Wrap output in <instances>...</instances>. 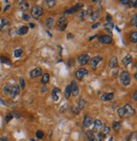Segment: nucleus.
I'll use <instances>...</instances> for the list:
<instances>
[{
    "mask_svg": "<svg viewBox=\"0 0 137 141\" xmlns=\"http://www.w3.org/2000/svg\"><path fill=\"white\" fill-rule=\"evenodd\" d=\"M117 113L120 117H132L135 114V109L129 104H126L123 107L118 109Z\"/></svg>",
    "mask_w": 137,
    "mask_h": 141,
    "instance_id": "f257e3e1",
    "label": "nucleus"
},
{
    "mask_svg": "<svg viewBox=\"0 0 137 141\" xmlns=\"http://www.w3.org/2000/svg\"><path fill=\"white\" fill-rule=\"evenodd\" d=\"M119 80L123 85H124V86L129 85V84H130V82H131V77H130V75H129V72H127V71L121 72L120 75H119Z\"/></svg>",
    "mask_w": 137,
    "mask_h": 141,
    "instance_id": "f03ea898",
    "label": "nucleus"
},
{
    "mask_svg": "<svg viewBox=\"0 0 137 141\" xmlns=\"http://www.w3.org/2000/svg\"><path fill=\"white\" fill-rule=\"evenodd\" d=\"M43 15V8L39 5H34L31 8V16L36 20L40 18Z\"/></svg>",
    "mask_w": 137,
    "mask_h": 141,
    "instance_id": "7ed1b4c3",
    "label": "nucleus"
},
{
    "mask_svg": "<svg viewBox=\"0 0 137 141\" xmlns=\"http://www.w3.org/2000/svg\"><path fill=\"white\" fill-rule=\"evenodd\" d=\"M82 7H83V3H76V4L74 5V7H72V8H68V9L65 10V11H64V15H71V14L75 13V12L79 11V9H81Z\"/></svg>",
    "mask_w": 137,
    "mask_h": 141,
    "instance_id": "20e7f679",
    "label": "nucleus"
},
{
    "mask_svg": "<svg viewBox=\"0 0 137 141\" xmlns=\"http://www.w3.org/2000/svg\"><path fill=\"white\" fill-rule=\"evenodd\" d=\"M78 63L81 66H84L86 65L89 61H90V56L88 54H81L78 57Z\"/></svg>",
    "mask_w": 137,
    "mask_h": 141,
    "instance_id": "39448f33",
    "label": "nucleus"
},
{
    "mask_svg": "<svg viewBox=\"0 0 137 141\" xmlns=\"http://www.w3.org/2000/svg\"><path fill=\"white\" fill-rule=\"evenodd\" d=\"M87 75H88V70L82 68H80V69L77 70V72L75 73V77L78 80H82V79Z\"/></svg>",
    "mask_w": 137,
    "mask_h": 141,
    "instance_id": "423d86ee",
    "label": "nucleus"
},
{
    "mask_svg": "<svg viewBox=\"0 0 137 141\" xmlns=\"http://www.w3.org/2000/svg\"><path fill=\"white\" fill-rule=\"evenodd\" d=\"M102 60V57H100V56H96V57L92 58V59L91 60V67L92 68H97V65L100 63V62Z\"/></svg>",
    "mask_w": 137,
    "mask_h": 141,
    "instance_id": "0eeeda50",
    "label": "nucleus"
},
{
    "mask_svg": "<svg viewBox=\"0 0 137 141\" xmlns=\"http://www.w3.org/2000/svg\"><path fill=\"white\" fill-rule=\"evenodd\" d=\"M70 88H71V94H73V96H78V94H79V86H78L77 83L75 81L73 80L71 82Z\"/></svg>",
    "mask_w": 137,
    "mask_h": 141,
    "instance_id": "6e6552de",
    "label": "nucleus"
},
{
    "mask_svg": "<svg viewBox=\"0 0 137 141\" xmlns=\"http://www.w3.org/2000/svg\"><path fill=\"white\" fill-rule=\"evenodd\" d=\"M92 122H93V117L90 115H86L85 116L84 119H83L82 124L85 128H88V127H90L92 124Z\"/></svg>",
    "mask_w": 137,
    "mask_h": 141,
    "instance_id": "1a4fd4ad",
    "label": "nucleus"
},
{
    "mask_svg": "<svg viewBox=\"0 0 137 141\" xmlns=\"http://www.w3.org/2000/svg\"><path fill=\"white\" fill-rule=\"evenodd\" d=\"M98 41L101 42L102 44H110L112 42V37L110 36H108V35H104V36H101L98 37Z\"/></svg>",
    "mask_w": 137,
    "mask_h": 141,
    "instance_id": "9d476101",
    "label": "nucleus"
},
{
    "mask_svg": "<svg viewBox=\"0 0 137 141\" xmlns=\"http://www.w3.org/2000/svg\"><path fill=\"white\" fill-rule=\"evenodd\" d=\"M42 75V69L41 68H36L33 70H31L30 73V76L31 78H37Z\"/></svg>",
    "mask_w": 137,
    "mask_h": 141,
    "instance_id": "9b49d317",
    "label": "nucleus"
},
{
    "mask_svg": "<svg viewBox=\"0 0 137 141\" xmlns=\"http://www.w3.org/2000/svg\"><path fill=\"white\" fill-rule=\"evenodd\" d=\"M19 93V85L15 84V85H13L10 90V92H9V95L12 98H15V96H18Z\"/></svg>",
    "mask_w": 137,
    "mask_h": 141,
    "instance_id": "f8f14e48",
    "label": "nucleus"
},
{
    "mask_svg": "<svg viewBox=\"0 0 137 141\" xmlns=\"http://www.w3.org/2000/svg\"><path fill=\"white\" fill-rule=\"evenodd\" d=\"M113 98H114V94L113 93H105V94L102 95V96H101V100L103 101H111Z\"/></svg>",
    "mask_w": 137,
    "mask_h": 141,
    "instance_id": "ddd939ff",
    "label": "nucleus"
},
{
    "mask_svg": "<svg viewBox=\"0 0 137 141\" xmlns=\"http://www.w3.org/2000/svg\"><path fill=\"white\" fill-rule=\"evenodd\" d=\"M132 63V57H131L129 54H126L124 56V58L122 59V63L124 67H127L128 65H129Z\"/></svg>",
    "mask_w": 137,
    "mask_h": 141,
    "instance_id": "4468645a",
    "label": "nucleus"
},
{
    "mask_svg": "<svg viewBox=\"0 0 137 141\" xmlns=\"http://www.w3.org/2000/svg\"><path fill=\"white\" fill-rule=\"evenodd\" d=\"M61 93V91H60L58 88H54V89L52 91V97H53V101H58L59 97H58V95Z\"/></svg>",
    "mask_w": 137,
    "mask_h": 141,
    "instance_id": "2eb2a0df",
    "label": "nucleus"
},
{
    "mask_svg": "<svg viewBox=\"0 0 137 141\" xmlns=\"http://www.w3.org/2000/svg\"><path fill=\"white\" fill-rule=\"evenodd\" d=\"M118 65H119V62H118V58H117L116 57H113L110 58L109 63H108V66H109V68H117Z\"/></svg>",
    "mask_w": 137,
    "mask_h": 141,
    "instance_id": "dca6fc26",
    "label": "nucleus"
},
{
    "mask_svg": "<svg viewBox=\"0 0 137 141\" xmlns=\"http://www.w3.org/2000/svg\"><path fill=\"white\" fill-rule=\"evenodd\" d=\"M99 17H100V11H99V9L93 10L90 15V19H91V20H92V21L97 20Z\"/></svg>",
    "mask_w": 137,
    "mask_h": 141,
    "instance_id": "f3484780",
    "label": "nucleus"
},
{
    "mask_svg": "<svg viewBox=\"0 0 137 141\" xmlns=\"http://www.w3.org/2000/svg\"><path fill=\"white\" fill-rule=\"evenodd\" d=\"M28 31H29V28L27 26H21L20 28H19L16 31V33L18 35L23 36V35H26L28 32Z\"/></svg>",
    "mask_w": 137,
    "mask_h": 141,
    "instance_id": "a211bd4d",
    "label": "nucleus"
},
{
    "mask_svg": "<svg viewBox=\"0 0 137 141\" xmlns=\"http://www.w3.org/2000/svg\"><path fill=\"white\" fill-rule=\"evenodd\" d=\"M102 123L101 120H96L94 122V125H93V131L94 132H97L99 131V129H100L101 128H102Z\"/></svg>",
    "mask_w": 137,
    "mask_h": 141,
    "instance_id": "6ab92c4d",
    "label": "nucleus"
},
{
    "mask_svg": "<svg viewBox=\"0 0 137 141\" xmlns=\"http://www.w3.org/2000/svg\"><path fill=\"white\" fill-rule=\"evenodd\" d=\"M66 24H67V17L66 16H62L58 19V25L59 26V27H61V26L64 25H66Z\"/></svg>",
    "mask_w": 137,
    "mask_h": 141,
    "instance_id": "aec40b11",
    "label": "nucleus"
},
{
    "mask_svg": "<svg viewBox=\"0 0 137 141\" xmlns=\"http://www.w3.org/2000/svg\"><path fill=\"white\" fill-rule=\"evenodd\" d=\"M88 15V13H87L86 10H84V9H81L79 11V15H78V17H79L81 20H85V19L87 17Z\"/></svg>",
    "mask_w": 137,
    "mask_h": 141,
    "instance_id": "412c9836",
    "label": "nucleus"
},
{
    "mask_svg": "<svg viewBox=\"0 0 137 141\" xmlns=\"http://www.w3.org/2000/svg\"><path fill=\"white\" fill-rule=\"evenodd\" d=\"M19 5L21 7V9L22 10H27L29 8V3L26 1H19Z\"/></svg>",
    "mask_w": 137,
    "mask_h": 141,
    "instance_id": "4be33fe9",
    "label": "nucleus"
},
{
    "mask_svg": "<svg viewBox=\"0 0 137 141\" xmlns=\"http://www.w3.org/2000/svg\"><path fill=\"white\" fill-rule=\"evenodd\" d=\"M129 41L132 43H136L137 42V32L134 31V32L131 33L130 36H129Z\"/></svg>",
    "mask_w": 137,
    "mask_h": 141,
    "instance_id": "5701e85b",
    "label": "nucleus"
},
{
    "mask_svg": "<svg viewBox=\"0 0 137 141\" xmlns=\"http://www.w3.org/2000/svg\"><path fill=\"white\" fill-rule=\"evenodd\" d=\"M70 95H71V88H70V84H69V85H67L66 88H65V91H64L65 98H66V99H69Z\"/></svg>",
    "mask_w": 137,
    "mask_h": 141,
    "instance_id": "b1692460",
    "label": "nucleus"
},
{
    "mask_svg": "<svg viewBox=\"0 0 137 141\" xmlns=\"http://www.w3.org/2000/svg\"><path fill=\"white\" fill-rule=\"evenodd\" d=\"M11 88H12V85H11V84H9V83H7V84L4 85V87H3V93H4L5 95L9 94Z\"/></svg>",
    "mask_w": 137,
    "mask_h": 141,
    "instance_id": "393cba45",
    "label": "nucleus"
},
{
    "mask_svg": "<svg viewBox=\"0 0 137 141\" xmlns=\"http://www.w3.org/2000/svg\"><path fill=\"white\" fill-rule=\"evenodd\" d=\"M86 101L81 98V99H80L79 101H78V108L79 109H84L85 107H86Z\"/></svg>",
    "mask_w": 137,
    "mask_h": 141,
    "instance_id": "a878e982",
    "label": "nucleus"
},
{
    "mask_svg": "<svg viewBox=\"0 0 137 141\" xmlns=\"http://www.w3.org/2000/svg\"><path fill=\"white\" fill-rule=\"evenodd\" d=\"M87 137H88V141H97V139H96L95 135L93 134L91 131H88L86 133Z\"/></svg>",
    "mask_w": 137,
    "mask_h": 141,
    "instance_id": "bb28decb",
    "label": "nucleus"
},
{
    "mask_svg": "<svg viewBox=\"0 0 137 141\" xmlns=\"http://www.w3.org/2000/svg\"><path fill=\"white\" fill-rule=\"evenodd\" d=\"M113 129L115 130V131H118L119 130V128H121V123L120 122H118V121H115L113 123Z\"/></svg>",
    "mask_w": 137,
    "mask_h": 141,
    "instance_id": "cd10ccee",
    "label": "nucleus"
},
{
    "mask_svg": "<svg viewBox=\"0 0 137 141\" xmlns=\"http://www.w3.org/2000/svg\"><path fill=\"white\" fill-rule=\"evenodd\" d=\"M0 61H1L2 63H4V64H7V65L11 64V62H10L9 59L7 57H4V56H2V57L0 58Z\"/></svg>",
    "mask_w": 137,
    "mask_h": 141,
    "instance_id": "c85d7f7f",
    "label": "nucleus"
},
{
    "mask_svg": "<svg viewBox=\"0 0 137 141\" xmlns=\"http://www.w3.org/2000/svg\"><path fill=\"white\" fill-rule=\"evenodd\" d=\"M49 79H50V77H49V74H45V75H43V77L42 78V83L43 84H46L47 83H48L49 81Z\"/></svg>",
    "mask_w": 137,
    "mask_h": 141,
    "instance_id": "c756f323",
    "label": "nucleus"
},
{
    "mask_svg": "<svg viewBox=\"0 0 137 141\" xmlns=\"http://www.w3.org/2000/svg\"><path fill=\"white\" fill-rule=\"evenodd\" d=\"M9 20L7 19H2L1 20V25H0V30H3L5 26L9 25Z\"/></svg>",
    "mask_w": 137,
    "mask_h": 141,
    "instance_id": "7c9ffc66",
    "label": "nucleus"
},
{
    "mask_svg": "<svg viewBox=\"0 0 137 141\" xmlns=\"http://www.w3.org/2000/svg\"><path fill=\"white\" fill-rule=\"evenodd\" d=\"M22 53H23V50L21 48H19V49H16V50H15L14 55H15V58H19Z\"/></svg>",
    "mask_w": 137,
    "mask_h": 141,
    "instance_id": "2f4dec72",
    "label": "nucleus"
},
{
    "mask_svg": "<svg viewBox=\"0 0 137 141\" xmlns=\"http://www.w3.org/2000/svg\"><path fill=\"white\" fill-rule=\"evenodd\" d=\"M105 137H106V135L103 134L102 133H98L97 135V141H103L105 140Z\"/></svg>",
    "mask_w": 137,
    "mask_h": 141,
    "instance_id": "473e14b6",
    "label": "nucleus"
},
{
    "mask_svg": "<svg viewBox=\"0 0 137 141\" xmlns=\"http://www.w3.org/2000/svg\"><path fill=\"white\" fill-rule=\"evenodd\" d=\"M53 22H54V20L53 18H48L47 20H46V25L47 27H52L53 25Z\"/></svg>",
    "mask_w": 137,
    "mask_h": 141,
    "instance_id": "72a5a7b5",
    "label": "nucleus"
},
{
    "mask_svg": "<svg viewBox=\"0 0 137 141\" xmlns=\"http://www.w3.org/2000/svg\"><path fill=\"white\" fill-rule=\"evenodd\" d=\"M102 133H103V134H105V135H107V134H108V133H110V128L108 126H104L102 128Z\"/></svg>",
    "mask_w": 137,
    "mask_h": 141,
    "instance_id": "f704fd0d",
    "label": "nucleus"
},
{
    "mask_svg": "<svg viewBox=\"0 0 137 141\" xmlns=\"http://www.w3.org/2000/svg\"><path fill=\"white\" fill-rule=\"evenodd\" d=\"M46 3H47V7H48L49 8H51L55 5V1L54 0H47V1H46Z\"/></svg>",
    "mask_w": 137,
    "mask_h": 141,
    "instance_id": "c9c22d12",
    "label": "nucleus"
},
{
    "mask_svg": "<svg viewBox=\"0 0 137 141\" xmlns=\"http://www.w3.org/2000/svg\"><path fill=\"white\" fill-rule=\"evenodd\" d=\"M36 136H37V138H38V139H42L43 138V136H44V133L42 131V130H37V133H36Z\"/></svg>",
    "mask_w": 137,
    "mask_h": 141,
    "instance_id": "e433bc0d",
    "label": "nucleus"
},
{
    "mask_svg": "<svg viewBox=\"0 0 137 141\" xmlns=\"http://www.w3.org/2000/svg\"><path fill=\"white\" fill-rule=\"evenodd\" d=\"M131 23H132V25L135 26V27H137V15H133L132 17V21H131Z\"/></svg>",
    "mask_w": 137,
    "mask_h": 141,
    "instance_id": "4c0bfd02",
    "label": "nucleus"
},
{
    "mask_svg": "<svg viewBox=\"0 0 137 141\" xmlns=\"http://www.w3.org/2000/svg\"><path fill=\"white\" fill-rule=\"evenodd\" d=\"M105 29H108V30H113V23H112V22H108V23H107L106 25H105Z\"/></svg>",
    "mask_w": 137,
    "mask_h": 141,
    "instance_id": "58836bf2",
    "label": "nucleus"
},
{
    "mask_svg": "<svg viewBox=\"0 0 137 141\" xmlns=\"http://www.w3.org/2000/svg\"><path fill=\"white\" fill-rule=\"evenodd\" d=\"M67 109H68V105L67 104H64L63 106H62L61 107H60V112H66L67 111Z\"/></svg>",
    "mask_w": 137,
    "mask_h": 141,
    "instance_id": "ea45409f",
    "label": "nucleus"
},
{
    "mask_svg": "<svg viewBox=\"0 0 137 141\" xmlns=\"http://www.w3.org/2000/svg\"><path fill=\"white\" fill-rule=\"evenodd\" d=\"M19 83H20L21 88H22V89H25V87H26V82H25V80L23 77H20V78H19Z\"/></svg>",
    "mask_w": 137,
    "mask_h": 141,
    "instance_id": "a19ab883",
    "label": "nucleus"
},
{
    "mask_svg": "<svg viewBox=\"0 0 137 141\" xmlns=\"http://www.w3.org/2000/svg\"><path fill=\"white\" fill-rule=\"evenodd\" d=\"M12 118H13V115L10 114V113H9V114H7L6 117H5V121H6L7 123H9V121L12 120Z\"/></svg>",
    "mask_w": 137,
    "mask_h": 141,
    "instance_id": "79ce46f5",
    "label": "nucleus"
},
{
    "mask_svg": "<svg viewBox=\"0 0 137 141\" xmlns=\"http://www.w3.org/2000/svg\"><path fill=\"white\" fill-rule=\"evenodd\" d=\"M72 112H74V114H79L80 113V109L78 108L77 107H72Z\"/></svg>",
    "mask_w": 137,
    "mask_h": 141,
    "instance_id": "37998d69",
    "label": "nucleus"
},
{
    "mask_svg": "<svg viewBox=\"0 0 137 141\" xmlns=\"http://www.w3.org/2000/svg\"><path fill=\"white\" fill-rule=\"evenodd\" d=\"M22 18H23V20H26V21H28L31 19V16H29L28 15H26V14H23V15H22Z\"/></svg>",
    "mask_w": 137,
    "mask_h": 141,
    "instance_id": "c03bdc74",
    "label": "nucleus"
},
{
    "mask_svg": "<svg viewBox=\"0 0 137 141\" xmlns=\"http://www.w3.org/2000/svg\"><path fill=\"white\" fill-rule=\"evenodd\" d=\"M129 4H130V7H131V8H136V7H137V2H136V1L130 2V3H129Z\"/></svg>",
    "mask_w": 137,
    "mask_h": 141,
    "instance_id": "a18cd8bd",
    "label": "nucleus"
},
{
    "mask_svg": "<svg viewBox=\"0 0 137 141\" xmlns=\"http://www.w3.org/2000/svg\"><path fill=\"white\" fill-rule=\"evenodd\" d=\"M106 20H107V21H108V22H112V16L109 15V14H107V15H106Z\"/></svg>",
    "mask_w": 137,
    "mask_h": 141,
    "instance_id": "49530a36",
    "label": "nucleus"
},
{
    "mask_svg": "<svg viewBox=\"0 0 137 141\" xmlns=\"http://www.w3.org/2000/svg\"><path fill=\"white\" fill-rule=\"evenodd\" d=\"M120 3H122V4H129V3H130V1H129V0H121Z\"/></svg>",
    "mask_w": 137,
    "mask_h": 141,
    "instance_id": "de8ad7c7",
    "label": "nucleus"
},
{
    "mask_svg": "<svg viewBox=\"0 0 137 141\" xmlns=\"http://www.w3.org/2000/svg\"><path fill=\"white\" fill-rule=\"evenodd\" d=\"M99 25H100V23H99V22H97V23H95L94 25H91V28H92V29H96V28H97Z\"/></svg>",
    "mask_w": 137,
    "mask_h": 141,
    "instance_id": "09e8293b",
    "label": "nucleus"
},
{
    "mask_svg": "<svg viewBox=\"0 0 137 141\" xmlns=\"http://www.w3.org/2000/svg\"><path fill=\"white\" fill-rule=\"evenodd\" d=\"M133 99H134L135 101H137V91H136L134 93V96H133Z\"/></svg>",
    "mask_w": 137,
    "mask_h": 141,
    "instance_id": "8fccbe9b",
    "label": "nucleus"
},
{
    "mask_svg": "<svg viewBox=\"0 0 137 141\" xmlns=\"http://www.w3.org/2000/svg\"><path fill=\"white\" fill-rule=\"evenodd\" d=\"M66 27H67V24H66V25H63V26H61V27H60V31H64L65 29H66Z\"/></svg>",
    "mask_w": 137,
    "mask_h": 141,
    "instance_id": "3c124183",
    "label": "nucleus"
},
{
    "mask_svg": "<svg viewBox=\"0 0 137 141\" xmlns=\"http://www.w3.org/2000/svg\"><path fill=\"white\" fill-rule=\"evenodd\" d=\"M74 37V36H73L72 34H70V33H69L68 35H67V38H68V39H71V38H73Z\"/></svg>",
    "mask_w": 137,
    "mask_h": 141,
    "instance_id": "603ef678",
    "label": "nucleus"
},
{
    "mask_svg": "<svg viewBox=\"0 0 137 141\" xmlns=\"http://www.w3.org/2000/svg\"><path fill=\"white\" fill-rule=\"evenodd\" d=\"M47 91V87H45V86H43V87L42 88V92H46V91Z\"/></svg>",
    "mask_w": 137,
    "mask_h": 141,
    "instance_id": "864d4df0",
    "label": "nucleus"
},
{
    "mask_svg": "<svg viewBox=\"0 0 137 141\" xmlns=\"http://www.w3.org/2000/svg\"><path fill=\"white\" fill-rule=\"evenodd\" d=\"M0 140H1V141H9V140L6 138V137H2Z\"/></svg>",
    "mask_w": 137,
    "mask_h": 141,
    "instance_id": "5fc2aeb1",
    "label": "nucleus"
},
{
    "mask_svg": "<svg viewBox=\"0 0 137 141\" xmlns=\"http://www.w3.org/2000/svg\"><path fill=\"white\" fill-rule=\"evenodd\" d=\"M9 8H10V5H7V6L4 8V9H3V11H7Z\"/></svg>",
    "mask_w": 137,
    "mask_h": 141,
    "instance_id": "6e6d98bb",
    "label": "nucleus"
},
{
    "mask_svg": "<svg viewBox=\"0 0 137 141\" xmlns=\"http://www.w3.org/2000/svg\"><path fill=\"white\" fill-rule=\"evenodd\" d=\"M0 104H1V105H3V106H5V102L3 101V100L2 99H0Z\"/></svg>",
    "mask_w": 137,
    "mask_h": 141,
    "instance_id": "4d7b16f0",
    "label": "nucleus"
},
{
    "mask_svg": "<svg viewBox=\"0 0 137 141\" xmlns=\"http://www.w3.org/2000/svg\"><path fill=\"white\" fill-rule=\"evenodd\" d=\"M96 36H92V37H91V38H90V39H89V40H90V41L93 40V39H94V38H95V37H96Z\"/></svg>",
    "mask_w": 137,
    "mask_h": 141,
    "instance_id": "13d9d810",
    "label": "nucleus"
},
{
    "mask_svg": "<svg viewBox=\"0 0 137 141\" xmlns=\"http://www.w3.org/2000/svg\"><path fill=\"white\" fill-rule=\"evenodd\" d=\"M30 26H31V27H32V28H33V27H34L35 25H33V24H31V23H30Z\"/></svg>",
    "mask_w": 137,
    "mask_h": 141,
    "instance_id": "bf43d9fd",
    "label": "nucleus"
},
{
    "mask_svg": "<svg viewBox=\"0 0 137 141\" xmlns=\"http://www.w3.org/2000/svg\"><path fill=\"white\" fill-rule=\"evenodd\" d=\"M116 30H117V31H119V32H120V30L118 28V26H116Z\"/></svg>",
    "mask_w": 137,
    "mask_h": 141,
    "instance_id": "052dcab7",
    "label": "nucleus"
},
{
    "mask_svg": "<svg viewBox=\"0 0 137 141\" xmlns=\"http://www.w3.org/2000/svg\"><path fill=\"white\" fill-rule=\"evenodd\" d=\"M108 141H113V138H112V137H111V138L109 139V140H108Z\"/></svg>",
    "mask_w": 137,
    "mask_h": 141,
    "instance_id": "680f3d73",
    "label": "nucleus"
},
{
    "mask_svg": "<svg viewBox=\"0 0 137 141\" xmlns=\"http://www.w3.org/2000/svg\"><path fill=\"white\" fill-rule=\"evenodd\" d=\"M31 141H36L35 140H31Z\"/></svg>",
    "mask_w": 137,
    "mask_h": 141,
    "instance_id": "e2e57ef3",
    "label": "nucleus"
}]
</instances>
